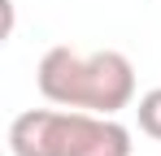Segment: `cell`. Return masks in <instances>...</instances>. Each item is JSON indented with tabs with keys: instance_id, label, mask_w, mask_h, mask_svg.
Returning a JSON list of instances; mask_svg holds the SVG:
<instances>
[{
	"instance_id": "6da1fadb",
	"label": "cell",
	"mask_w": 161,
	"mask_h": 156,
	"mask_svg": "<svg viewBox=\"0 0 161 156\" xmlns=\"http://www.w3.org/2000/svg\"><path fill=\"white\" fill-rule=\"evenodd\" d=\"M39 96L61 108H87L118 117L135 100V65L122 52H79L70 44H57L39 56Z\"/></svg>"
},
{
	"instance_id": "7a4b0ae2",
	"label": "cell",
	"mask_w": 161,
	"mask_h": 156,
	"mask_svg": "<svg viewBox=\"0 0 161 156\" xmlns=\"http://www.w3.org/2000/svg\"><path fill=\"white\" fill-rule=\"evenodd\" d=\"M13 156H131V130L87 108H26L9 126Z\"/></svg>"
},
{
	"instance_id": "3957f363",
	"label": "cell",
	"mask_w": 161,
	"mask_h": 156,
	"mask_svg": "<svg viewBox=\"0 0 161 156\" xmlns=\"http://www.w3.org/2000/svg\"><path fill=\"white\" fill-rule=\"evenodd\" d=\"M135 117H139V130H144L148 139H157V143H161V87H153V91L139 96Z\"/></svg>"
}]
</instances>
